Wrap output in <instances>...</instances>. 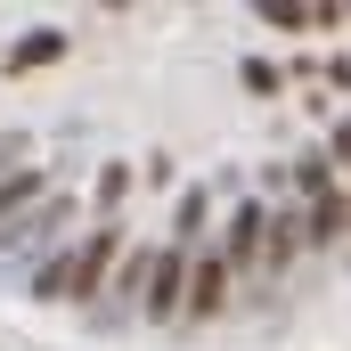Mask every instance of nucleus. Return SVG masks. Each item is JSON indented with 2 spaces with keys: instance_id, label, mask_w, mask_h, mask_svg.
I'll return each mask as SVG.
<instances>
[{
  "instance_id": "obj_11",
  "label": "nucleus",
  "mask_w": 351,
  "mask_h": 351,
  "mask_svg": "<svg viewBox=\"0 0 351 351\" xmlns=\"http://www.w3.org/2000/svg\"><path fill=\"white\" fill-rule=\"evenodd\" d=\"M33 302H74V254H49L33 269Z\"/></svg>"
},
{
  "instance_id": "obj_6",
  "label": "nucleus",
  "mask_w": 351,
  "mask_h": 351,
  "mask_svg": "<svg viewBox=\"0 0 351 351\" xmlns=\"http://www.w3.org/2000/svg\"><path fill=\"white\" fill-rule=\"evenodd\" d=\"M311 245V213H269V237H262V269H286L294 254Z\"/></svg>"
},
{
  "instance_id": "obj_1",
  "label": "nucleus",
  "mask_w": 351,
  "mask_h": 351,
  "mask_svg": "<svg viewBox=\"0 0 351 351\" xmlns=\"http://www.w3.org/2000/svg\"><path fill=\"white\" fill-rule=\"evenodd\" d=\"M114 269H123V221H98L82 245H74V302L106 294V286H114Z\"/></svg>"
},
{
  "instance_id": "obj_8",
  "label": "nucleus",
  "mask_w": 351,
  "mask_h": 351,
  "mask_svg": "<svg viewBox=\"0 0 351 351\" xmlns=\"http://www.w3.org/2000/svg\"><path fill=\"white\" fill-rule=\"evenodd\" d=\"M41 196H49V180L33 172V164H25V172H0V229H8L16 213H33Z\"/></svg>"
},
{
  "instance_id": "obj_12",
  "label": "nucleus",
  "mask_w": 351,
  "mask_h": 351,
  "mask_svg": "<svg viewBox=\"0 0 351 351\" xmlns=\"http://www.w3.org/2000/svg\"><path fill=\"white\" fill-rule=\"evenodd\" d=\"M294 188H302L311 204H319V196H335V164H327V156H302V164H294Z\"/></svg>"
},
{
  "instance_id": "obj_9",
  "label": "nucleus",
  "mask_w": 351,
  "mask_h": 351,
  "mask_svg": "<svg viewBox=\"0 0 351 351\" xmlns=\"http://www.w3.org/2000/svg\"><path fill=\"white\" fill-rule=\"evenodd\" d=\"M343 237H351V196L335 188V196L311 204V245H343Z\"/></svg>"
},
{
  "instance_id": "obj_13",
  "label": "nucleus",
  "mask_w": 351,
  "mask_h": 351,
  "mask_svg": "<svg viewBox=\"0 0 351 351\" xmlns=\"http://www.w3.org/2000/svg\"><path fill=\"white\" fill-rule=\"evenodd\" d=\"M123 196H131V172H123V164H106V172H98V204H106V213H114V204H123Z\"/></svg>"
},
{
  "instance_id": "obj_16",
  "label": "nucleus",
  "mask_w": 351,
  "mask_h": 351,
  "mask_svg": "<svg viewBox=\"0 0 351 351\" xmlns=\"http://www.w3.org/2000/svg\"><path fill=\"white\" fill-rule=\"evenodd\" d=\"M327 164H351V114L335 123V139H327Z\"/></svg>"
},
{
  "instance_id": "obj_7",
  "label": "nucleus",
  "mask_w": 351,
  "mask_h": 351,
  "mask_svg": "<svg viewBox=\"0 0 351 351\" xmlns=\"http://www.w3.org/2000/svg\"><path fill=\"white\" fill-rule=\"evenodd\" d=\"M58 58H66V33H58V25H33V33H25V41L8 49V74H33V66H58Z\"/></svg>"
},
{
  "instance_id": "obj_5",
  "label": "nucleus",
  "mask_w": 351,
  "mask_h": 351,
  "mask_svg": "<svg viewBox=\"0 0 351 351\" xmlns=\"http://www.w3.org/2000/svg\"><path fill=\"white\" fill-rule=\"evenodd\" d=\"M229 278H237V269L221 262V254H196V269H188V311H180V319H213V311L229 302Z\"/></svg>"
},
{
  "instance_id": "obj_15",
  "label": "nucleus",
  "mask_w": 351,
  "mask_h": 351,
  "mask_svg": "<svg viewBox=\"0 0 351 351\" xmlns=\"http://www.w3.org/2000/svg\"><path fill=\"white\" fill-rule=\"evenodd\" d=\"M262 16L269 25H311V8H294V0H262Z\"/></svg>"
},
{
  "instance_id": "obj_2",
  "label": "nucleus",
  "mask_w": 351,
  "mask_h": 351,
  "mask_svg": "<svg viewBox=\"0 0 351 351\" xmlns=\"http://www.w3.org/2000/svg\"><path fill=\"white\" fill-rule=\"evenodd\" d=\"M188 269H196V254H180V245H156V262H147V294H139V311H147L156 327L188 311Z\"/></svg>"
},
{
  "instance_id": "obj_14",
  "label": "nucleus",
  "mask_w": 351,
  "mask_h": 351,
  "mask_svg": "<svg viewBox=\"0 0 351 351\" xmlns=\"http://www.w3.org/2000/svg\"><path fill=\"white\" fill-rule=\"evenodd\" d=\"M245 90H262V98H269V90H278V66H269V58H245Z\"/></svg>"
},
{
  "instance_id": "obj_10",
  "label": "nucleus",
  "mask_w": 351,
  "mask_h": 351,
  "mask_svg": "<svg viewBox=\"0 0 351 351\" xmlns=\"http://www.w3.org/2000/svg\"><path fill=\"white\" fill-rule=\"evenodd\" d=\"M204 221H213V196H204V188H188V196H180V213H172V245H180V254H196Z\"/></svg>"
},
{
  "instance_id": "obj_3",
  "label": "nucleus",
  "mask_w": 351,
  "mask_h": 351,
  "mask_svg": "<svg viewBox=\"0 0 351 351\" xmlns=\"http://www.w3.org/2000/svg\"><path fill=\"white\" fill-rule=\"evenodd\" d=\"M66 221H74V196H41V204H33V213H16V221H8L0 237H8L16 254H41V245H49V237H58Z\"/></svg>"
},
{
  "instance_id": "obj_4",
  "label": "nucleus",
  "mask_w": 351,
  "mask_h": 351,
  "mask_svg": "<svg viewBox=\"0 0 351 351\" xmlns=\"http://www.w3.org/2000/svg\"><path fill=\"white\" fill-rule=\"evenodd\" d=\"M262 237H269V213L262 204H237L229 229H221V262L229 269H262Z\"/></svg>"
}]
</instances>
